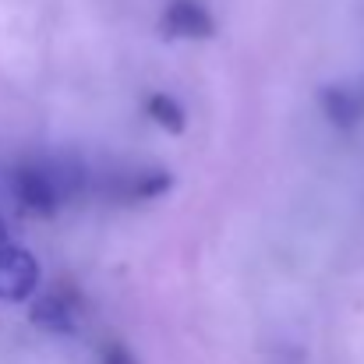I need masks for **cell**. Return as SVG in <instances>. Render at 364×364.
Instances as JSON below:
<instances>
[{"instance_id":"1","label":"cell","mask_w":364,"mask_h":364,"mask_svg":"<svg viewBox=\"0 0 364 364\" xmlns=\"http://www.w3.org/2000/svg\"><path fill=\"white\" fill-rule=\"evenodd\" d=\"M11 184H14V198L21 202V209H28L36 216H53L68 198L64 177L39 166V163H21L11 173Z\"/></svg>"},{"instance_id":"2","label":"cell","mask_w":364,"mask_h":364,"mask_svg":"<svg viewBox=\"0 0 364 364\" xmlns=\"http://www.w3.org/2000/svg\"><path fill=\"white\" fill-rule=\"evenodd\" d=\"M39 262L32 251L7 244L0 247V301H28L39 287Z\"/></svg>"},{"instance_id":"3","label":"cell","mask_w":364,"mask_h":364,"mask_svg":"<svg viewBox=\"0 0 364 364\" xmlns=\"http://www.w3.org/2000/svg\"><path fill=\"white\" fill-rule=\"evenodd\" d=\"M163 32L177 39H209L216 32V18L198 0H173L163 11Z\"/></svg>"},{"instance_id":"4","label":"cell","mask_w":364,"mask_h":364,"mask_svg":"<svg viewBox=\"0 0 364 364\" xmlns=\"http://www.w3.org/2000/svg\"><path fill=\"white\" fill-rule=\"evenodd\" d=\"M318 103H322L326 117L336 127H354L364 117V96L350 85H326Z\"/></svg>"},{"instance_id":"5","label":"cell","mask_w":364,"mask_h":364,"mask_svg":"<svg viewBox=\"0 0 364 364\" xmlns=\"http://www.w3.org/2000/svg\"><path fill=\"white\" fill-rule=\"evenodd\" d=\"M39 329L46 333H75V308L60 297V294H43L32 301V315H28Z\"/></svg>"},{"instance_id":"6","label":"cell","mask_w":364,"mask_h":364,"mask_svg":"<svg viewBox=\"0 0 364 364\" xmlns=\"http://www.w3.org/2000/svg\"><path fill=\"white\" fill-rule=\"evenodd\" d=\"M145 114L159 124L163 131H170V134H181V131L188 127L184 107H181L173 96H166V92H152V96L145 100Z\"/></svg>"},{"instance_id":"7","label":"cell","mask_w":364,"mask_h":364,"mask_svg":"<svg viewBox=\"0 0 364 364\" xmlns=\"http://www.w3.org/2000/svg\"><path fill=\"white\" fill-rule=\"evenodd\" d=\"M170 184H173V177H170L166 170H141V173H134V181L127 184V198H138V202L159 198V195L170 191Z\"/></svg>"},{"instance_id":"8","label":"cell","mask_w":364,"mask_h":364,"mask_svg":"<svg viewBox=\"0 0 364 364\" xmlns=\"http://www.w3.org/2000/svg\"><path fill=\"white\" fill-rule=\"evenodd\" d=\"M103 364H138V361H134V354H131L124 343H110V347L103 350Z\"/></svg>"},{"instance_id":"9","label":"cell","mask_w":364,"mask_h":364,"mask_svg":"<svg viewBox=\"0 0 364 364\" xmlns=\"http://www.w3.org/2000/svg\"><path fill=\"white\" fill-rule=\"evenodd\" d=\"M11 244V237H7V227H4V220H0V247H7Z\"/></svg>"}]
</instances>
